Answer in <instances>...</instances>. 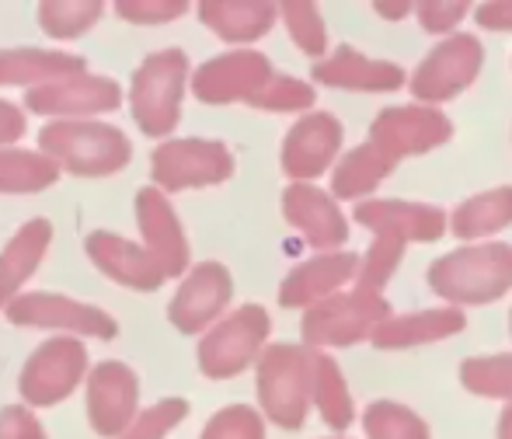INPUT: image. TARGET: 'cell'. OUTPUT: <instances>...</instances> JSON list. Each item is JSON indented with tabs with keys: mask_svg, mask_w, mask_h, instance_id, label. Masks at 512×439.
I'll list each match as a JSON object with an SVG mask.
<instances>
[{
	"mask_svg": "<svg viewBox=\"0 0 512 439\" xmlns=\"http://www.w3.org/2000/svg\"><path fill=\"white\" fill-rule=\"evenodd\" d=\"M464 14H467L464 0H457V4H450V0H443V4H436V0L418 4V21H422L425 32H450Z\"/></svg>",
	"mask_w": 512,
	"mask_h": 439,
	"instance_id": "obj_41",
	"label": "cell"
},
{
	"mask_svg": "<svg viewBox=\"0 0 512 439\" xmlns=\"http://www.w3.org/2000/svg\"><path fill=\"white\" fill-rule=\"evenodd\" d=\"M185 415H189V401H182V398L157 401L154 408L136 415V422L122 433V439H164Z\"/></svg>",
	"mask_w": 512,
	"mask_h": 439,
	"instance_id": "obj_36",
	"label": "cell"
},
{
	"mask_svg": "<svg viewBox=\"0 0 512 439\" xmlns=\"http://www.w3.org/2000/svg\"><path fill=\"white\" fill-rule=\"evenodd\" d=\"M115 11L126 21H136V25H157V21H175L189 11L185 0H119Z\"/></svg>",
	"mask_w": 512,
	"mask_h": 439,
	"instance_id": "obj_39",
	"label": "cell"
},
{
	"mask_svg": "<svg viewBox=\"0 0 512 439\" xmlns=\"http://www.w3.org/2000/svg\"><path fill=\"white\" fill-rule=\"evenodd\" d=\"M150 175L161 192L203 189L234 175V157L216 140H168L154 150Z\"/></svg>",
	"mask_w": 512,
	"mask_h": 439,
	"instance_id": "obj_8",
	"label": "cell"
},
{
	"mask_svg": "<svg viewBox=\"0 0 512 439\" xmlns=\"http://www.w3.org/2000/svg\"><path fill=\"white\" fill-rule=\"evenodd\" d=\"M314 81L345 91H398L405 84V70L398 63L370 60L352 46H342L328 60L314 63Z\"/></svg>",
	"mask_w": 512,
	"mask_h": 439,
	"instance_id": "obj_22",
	"label": "cell"
},
{
	"mask_svg": "<svg viewBox=\"0 0 512 439\" xmlns=\"http://www.w3.org/2000/svg\"><path fill=\"white\" fill-rule=\"evenodd\" d=\"M203 439H265V422L255 408L230 405L206 422Z\"/></svg>",
	"mask_w": 512,
	"mask_h": 439,
	"instance_id": "obj_37",
	"label": "cell"
},
{
	"mask_svg": "<svg viewBox=\"0 0 512 439\" xmlns=\"http://www.w3.org/2000/svg\"><path fill=\"white\" fill-rule=\"evenodd\" d=\"M105 7L98 0H53V4L39 7V25L53 39H77L84 35L98 18H102Z\"/></svg>",
	"mask_w": 512,
	"mask_h": 439,
	"instance_id": "obj_31",
	"label": "cell"
},
{
	"mask_svg": "<svg viewBox=\"0 0 512 439\" xmlns=\"http://www.w3.org/2000/svg\"><path fill=\"white\" fill-rule=\"evenodd\" d=\"M25 133V112L11 102H0V147H11Z\"/></svg>",
	"mask_w": 512,
	"mask_h": 439,
	"instance_id": "obj_43",
	"label": "cell"
},
{
	"mask_svg": "<svg viewBox=\"0 0 512 439\" xmlns=\"http://www.w3.org/2000/svg\"><path fill=\"white\" fill-rule=\"evenodd\" d=\"M279 14H283L286 28H290L293 42H297L307 56H321L324 49H328V32H324L321 11H317L314 4H297V0H293V4L279 7Z\"/></svg>",
	"mask_w": 512,
	"mask_h": 439,
	"instance_id": "obj_35",
	"label": "cell"
},
{
	"mask_svg": "<svg viewBox=\"0 0 512 439\" xmlns=\"http://www.w3.org/2000/svg\"><path fill=\"white\" fill-rule=\"evenodd\" d=\"M234 297V279L220 262H203L189 272L182 286H178L175 300L168 307V318L178 331H203L223 314V307Z\"/></svg>",
	"mask_w": 512,
	"mask_h": 439,
	"instance_id": "obj_14",
	"label": "cell"
},
{
	"mask_svg": "<svg viewBox=\"0 0 512 439\" xmlns=\"http://www.w3.org/2000/svg\"><path fill=\"white\" fill-rule=\"evenodd\" d=\"M464 314L457 307H439V311H418L405 318H387L384 325L373 331V345L377 349H415L425 342H439L457 331H464Z\"/></svg>",
	"mask_w": 512,
	"mask_h": 439,
	"instance_id": "obj_26",
	"label": "cell"
},
{
	"mask_svg": "<svg viewBox=\"0 0 512 439\" xmlns=\"http://www.w3.org/2000/svg\"><path fill=\"white\" fill-rule=\"evenodd\" d=\"M39 147L46 157H53L63 171L81 178H102L115 175L129 164L133 147L126 133L105 122L77 119V122H49L39 133Z\"/></svg>",
	"mask_w": 512,
	"mask_h": 439,
	"instance_id": "obj_2",
	"label": "cell"
},
{
	"mask_svg": "<svg viewBox=\"0 0 512 439\" xmlns=\"http://www.w3.org/2000/svg\"><path fill=\"white\" fill-rule=\"evenodd\" d=\"M425 279L450 304H495L512 290V248L509 244L457 248L436 258Z\"/></svg>",
	"mask_w": 512,
	"mask_h": 439,
	"instance_id": "obj_1",
	"label": "cell"
},
{
	"mask_svg": "<svg viewBox=\"0 0 512 439\" xmlns=\"http://www.w3.org/2000/svg\"><path fill=\"white\" fill-rule=\"evenodd\" d=\"M460 380L471 394L481 398H512V356H478L460 366Z\"/></svg>",
	"mask_w": 512,
	"mask_h": 439,
	"instance_id": "obj_33",
	"label": "cell"
},
{
	"mask_svg": "<svg viewBox=\"0 0 512 439\" xmlns=\"http://www.w3.org/2000/svg\"><path fill=\"white\" fill-rule=\"evenodd\" d=\"M283 213L314 248H335L349 237V223L338 213L335 199L307 182H297L283 192Z\"/></svg>",
	"mask_w": 512,
	"mask_h": 439,
	"instance_id": "obj_20",
	"label": "cell"
},
{
	"mask_svg": "<svg viewBox=\"0 0 512 439\" xmlns=\"http://www.w3.org/2000/svg\"><path fill=\"white\" fill-rule=\"evenodd\" d=\"M185 84H189V56L182 49H161L147 56L129 88L136 126L147 136H168L182 119Z\"/></svg>",
	"mask_w": 512,
	"mask_h": 439,
	"instance_id": "obj_4",
	"label": "cell"
},
{
	"mask_svg": "<svg viewBox=\"0 0 512 439\" xmlns=\"http://www.w3.org/2000/svg\"><path fill=\"white\" fill-rule=\"evenodd\" d=\"M499 439H512V405L502 412V419H499Z\"/></svg>",
	"mask_w": 512,
	"mask_h": 439,
	"instance_id": "obj_44",
	"label": "cell"
},
{
	"mask_svg": "<svg viewBox=\"0 0 512 439\" xmlns=\"http://www.w3.org/2000/svg\"><path fill=\"white\" fill-rule=\"evenodd\" d=\"M481 63H485L481 42L474 35H453L418 63V70L411 74V95L418 102H446L471 88Z\"/></svg>",
	"mask_w": 512,
	"mask_h": 439,
	"instance_id": "obj_10",
	"label": "cell"
},
{
	"mask_svg": "<svg viewBox=\"0 0 512 439\" xmlns=\"http://www.w3.org/2000/svg\"><path fill=\"white\" fill-rule=\"evenodd\" d=\"M136 223H140L147 251L164 269V276H182L189 269V241H185L182 223L161 189H143L136 196Z\"/></svg>",
	"mask_w": 512,
	"mask_h": 439,
	"instance_id": "obj_17",
	"label": "cell"
},
{
	"mask_svg": "<svg viewBox=\"0 0 512 439\" xmlns=\"http://www.w3.org/2000/svg\"><path fill=\"white\" fill-rule=\"evenodd\" d=\"M509 325H512V318H509Z\"/></svg>",
	"mask_w": 512,
	"mask_h": 439,
	"instance_id": "obj_46",
	"label": "cell"
},
{
	"mask_svg": "<svg viewBox=\"0 0 512 439\" xmlns=\"http://www.w3.org/2000/svg\"><path fill=\"white\" fill-rule=\"evenodd\" d=\"M49 241H53L49 220H32L0 251V307H11L21 297V286L32 279V272L46 258Z\"/></svg>",
	"mask_w": 512,
	"mask_h": 439,
	"instance_id": "obj_23",
	"label": "cell"
},
{
	"mask_svg": "<svg viewBox=\"0 0 512 439\" xmlns=\"http://www.w3.org/2000/svg\"><path fill=\"white\" fill-rule=\"evenodd\" d=\"M272 77H276V70H272V63L262 53H255V49H234V53L206 60L196 70V77H192V91L206 105H230V102L255 105V98L262 95Z\"/></svg>",
	"mask_w": 512,
	"mask_h": 439,
	"instance_id": "obj_9",
	"label": "cell"
},
{
	"mask_svg": "<svg viewBox=\"0 0 512 439\" xmlns=\"http://www.w3.org/2000/svg\"><path fill=\"white\" fill-rule=\"evenodd\" d=\"M276 4L265 0H203L199 18L220 35L223 42H255L276 25Z\"/></svg>",
	"mask_w": 512,
	"mask_h": 439,
	"instance_id": "obj_25",
	"label": "cell"
},
{
	"mask_svg": "<svg viewBox=\"0 0 512 439\" xmlns=\"http://www.w3.org/2000/svg\"><path fill=\"white\" fill-rule=\"evenodd\" d=\"M359 276V258L352 251L321 255L314 262H304L293 269L279 286V304L283 307H314L321 300L335 297L349 279Z\"/></svg>",
	"mask_w": 512,
	"mask_h": 439,
	"instance_id": "obj_19",
	"label": "cell"
},
{
	"mask_svg": "<svg viewBox=\"0 0 512 439\" xmlns=\"http://www.w3.org/2000/svg\"><path fill=\"white\" fill-rule=\"evenodd\" d=\"M509 223H512V185L481 192V196H471L467 203H460L453 210L450 230L460 241H474V237L499 234Z\"/></svg>",
	"mask_w": 512,
	"mask_h": 439,
	"instance_id": "obj_27",
	"label": "cell"
},
{
	"mask_svg": "<svg viewBox=\"0 0 512 439\" xmlns=\"http://www.w3.org/2000/svg\"><path fill=\"white\" fill-rule=\"evenodd\" d=\"M342 147V122L331 112H310L283 140V171L293 182L324 175Z\"/></svg>",
	"mask_w": 512,
	"mask_h": 439,
	"instance_id": "obj_16",
	"label": "cell"
},
{
	"mask_svg": "<svg viewBox=\"0 0 512 439\" xmlns=\"http://www.w3.org/2000/svg\"><path fill=\"white\" fill-rule=\"evenodd\" d=\"M391 171H394V161H387V157L366 140L363 147L349 150V154L342 157V164H338L335 175H331V189H335L338 199H359L377 189Z\"/></svg>",
	"mask_w": 512,
	"mask_h": 439,
	"instance_id": "obj_28",
	"label": "cell"
},
{
	"mask_svg": "<svg viewBox=\"0 0 512 439\" xmlns=\"http://www.w3.org/2000/svg\"><path fill=\"white\" fill-rule=\"evenodd\" d=\"M356 220L373 234H398L405 241H439L446 234V213L422 203H398V199H373L356 206Z\"/></svg>",
	"mask_w": 512,
	"mask_h": 439,
	"instance_id": "obj_21",
	"label": "cell"
},
{
	"mask_svg": "<svg viewBox=\"0 0 512 439\" xmlns=\"http://www.w3.org/2000/svg\"><path fill=\"white\" fill-rule=\"evenodd\" d=\"M314 105V88L297 77H283L276 74L265 91L255 98V109H269V112H300V109H310Z\"/></svg>",
	"mask_w": 512,
	"mask_h": 439,
	"instance_id": "obj_38",
	"label": "cell"
},
{
	"mask_svg": "<svg viewBox=\"0 0 512 439\" xmlns=\"http://www.w3.org/2000/svg\"><path fill=\"white\" fill-rule=\"evenodd\" d=\"M269 314L258 304L237 307L230 318H223L199 345V370L209 380H230L244 373L258 356L269 338Z\"/></svg>",
	"mask_w": 512,
	"mask_h": 439,
	"instance_id": "obj_6",
	"label": "cell"
},
{
	"mask_svg": "<svg viewBox=\"0 0 512 439\" xmlns=\"http://www.w3.org/2000/svg\"><path fill=\"white\" fill-rule=\"evenodd\" d=\"M28 109L35 115H60L67 122H77L84 115L112 112L122 102V88L108 77H70V81L42 84V88L28 91Z\"/></svg>",
	"mask_w": 512,
	"mask_h": 439,
	"instance_id": "obj_15",
	"label": "cell"
},
{
	"mask_svg": "<svg viewBox=\"0 0 512 439\" xmlns=\"http://www.w3.org/2000/svg\"><path fill=\"white\" fill-rule=\"evenodd\" d=\"M136 405H140V384L126 363H102L91 370L88 419L98 436L122 439V433L136 422Z\"/></svg>",
	"mask_w": 512,
	"mask_h": 439,
	"instance_id": "obj_13",
	"label": "cell"
},
{
	"mask_svg": "<svg viewBox=\"0 0 512 439\" xmlns=\"http://www.w3.org/2000/svg\"><path fill=\"white\" fill-rule=\"evenodd\" d=\"M405 248L408 241L398 234H377V241H373V248L366 251L363 258V269H359V286L363 290H384L387 279L394 276V269H398V262L405 258Z\"/></svg>",
	"mask_w": 512,
	"mask_h": 439,
	"instance_id": "obj_34",
	"label": "cell"
},
{
	"mask_svg": "<svg viewBox=\"0 0 512 439\" xmlns=\"http://www.w3.org/2000/svg\"><path fill=\"white\" fill-rule=\"evenodd\" d=\"M84 248H88L91 262H95L108 279L129 286V290L150 293V290H157L164 279H168L147 248H140V244L126 241V237H119V234L95 230V234H88Z\"/></svg>",
	"mask_w": 512,
	"mask_h": 439,
	"instance_id": "obj_18",
	"label": "cell"
},
{
	"mask_svg": "<svg viewBox=\"0 0 512 439\" xmlns=\"http://www.w3.org/2000/svg\"><path fill=\"white\" fill-rule=\"evenodd\" d=\"M84 74L81 56L60 53V49H7L0 53V88H21V84H56Z\"/></svg>",
	"mask_w": 512,
	"mask_h": 439,
	"instance_id": "obj_24",
	"label": "cell"
},
{
	"mask_svg": "<svg viewBox=\"0 0 512 439\" xmlns=\"http://www.w3.org/2000/svg\"><path fill=\"white\" fill-rule=\"evenodd\" d=\"M314 405L321 412V419L338 433H345L352 426V419H356L345 377L328 352H314Z\"/></svg>",
	"mask_w": 512,
	"mask_h": 439,
	"instance_id": "obj_29",
	"label": "cell"
},
{
	"mask_svg": "<svg viewBox=\"0 0 512 439\" xmlns=\"http://www.w3.org/2000/svg\"><path fill=\"white\" fill-rule=\"evenodd\" d=\"M478 21L481 28H492V32H512V0H499V4H481L478 7Z\"/></svg>",
	"mask_w": 512,
	"mask_h": 439,
	"instance_id": "obj_42",
	"label": "cell"
},
{
	"mask_svg": "<svg viewBox=\"0 0 512 439\" xmlns=\"http://www.w3.org/2000/svg\"><path fill=\"white\" fill-rule=\"evenodd\" d=\"M7 318L18 328H60L88 338H115V331H119L115 318L105 314L102 307L77 304L63 293H21L7 307Z\"/></svg>",
	"mask_w": 512,
	"mask_h": 439,
	"instance_id": "obj_12",
	"label": "cell"
},
{
	"mask_svg": "<svg viewBox=\"0 0 512 439\" xmlns=\"http://www.w3.org/2000/svg\"><path fill=\"white\" fill-rule=\"evenodd\" d=\"M391 318V304L377 290L356 286L352 293H335L321 304L307 307L304 314V342L314 349L324 345H356L373 338L384 321Z\"/></svg>",
	"mask_w": 512,
	"mask_h": 439,
	"instance_id": "obj_5",
	"label": "cell"
},
{
	"mask_svg": "<svg viewBox=\"0 0 512 439\" xmlns=\"http://www.w3.org/2000/svg\"><path fill=\"white\" fill-rule=\"evenodd\" d=\"M363 429L370 439H429V426L411 408L394 401H377L366 408Z\"/></svg>",
	"mask_w": 512,
	"mask_h": 439,
	"instance_id": "obj_32",
	"label": "cell"
},
{
	"mask_svg": "<svg viewBox=\"0 0 512 439\" xmlns=\"http://www.w3.org/2000/svg\"><path fill=\"white\" fill-rule=\"evenodd\" d=\"M258 401L279 429H300L314 401V352L272 345L258 359Z\"/></svg>",
	"mask_w": 512,
	"mask_h": 439,
	"instance_id": "obj_3",
	"label": "cell"
},
{
	"mask_svg": "<svg viewBox=\"0 0 512 439\" xmlns=\"http://www.w3.org/2000/svg\"><path fill=\"white\" fill-rule=\"evenodd\" d=\"M60 164L46 154L0 147V192H42L56 185Z\"/></svg>",
	"mask_w": 512,
	"mask_h": 439,
	"instance_id": "obj_30",
	"label": "cell"
},
{
	"mask_svg": "<svg viewBox=\"0 0 512 439\" xmlns=\"http://www.w3.org/2000/svg\"><path fill=\"white\" fill-rule=\"evenodd\" d=\"M0 439H49V436L28 408L11 405L0 412Z\"/></svg>",
	"mask_w": 512,
	"mask_h": 439,
	"instance_id": "obj_40",
	"label": "cell"
},
{
	"mask_svg": "<svg viewBox=\"0 0 512 439\" xmlns=\"http://www.w3.org/2000/svg\"><path fill=\"white\" fill-rule=\"evenodd\" d=\"M88 370V349L77 338H49L21 366V398L32 408H53L77 391Z\"/></svg>",
	"mask_w": 512,
	"mask_h": 439,
	"instance_id": "obj_7",
	"label": "cell"
},
{
	"mask_svg": "<svg viewBox=\"0 0 512 439\" xmlns=\"http://www.w3.org/2000/svg\"><path fill=\"white\" fill-rule=\"evenodd\" d=\"M377 11L380 14H405L408 4H377Z\"/></svg>",
	"mask_w": 512,
	"mask_h": 439,
	"instance_id": "obj_45",
	"label": "cell"
},
{
	"mask_svg": "<svg viewBox=\"0 0 512 439\" xmlns=\"http://www.w3.org/2000/svg\"><path fill=\"white\" fill-rule=\"evenodd\" d=\"M453 136V122L432 105H405V109H384L373 119L370 143L398 164L401 157L425 154L432 147H443Z\"/></svg>",
	"mask_w": 512,
	"mask_h": 439,
	"instance_id": "obj_11",
	"label": "cell"
}]
</instances>
